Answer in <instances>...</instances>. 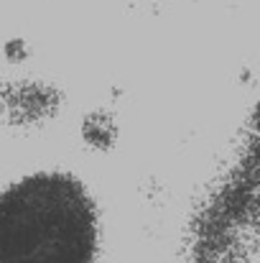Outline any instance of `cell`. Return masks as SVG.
<instances>
[{
	"mask_svg": "<svg viewBox=\"0 0 260 263\" xmlns=\"http://www.w3.org/2000/svg\"><path fill=\"white\" fill-rule=\"evenodd\" d=\"M97 215L64 174L28 176L0 197V263H92Z\"/></svg>",
	"mask_w": 260,
	"mask_h": 263,
	"instance_id": "6da1fadb",
	"label": "cell"
},
{
	"mask_svg": "<svg viewBox=\"0 0 260 263\" xmlns=\"http://www.w3.org/2000/svg\"><path fill=\"white\" fill-rule=\"evenodd\" d=\"M189 263H260V156L245 161L204 207Z\"/></svg>",
	"mask_w": 260,
	"mask_h": 263,
	"instance_id": "7a4b0ae2",
	"label": "cell"
}]
</instances>
